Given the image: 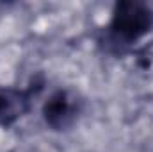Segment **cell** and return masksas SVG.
Returning <instances> with one entry per match:
<instances>
[{"mask_svg": "<svg viewBox=\"0 0 153 152\" xmlns=\"http://www.w3.org/2000/svg\"><path fill=\"white\" fill-rule=\"evenodd\" d=\"M76 113H78V99L66 90L53 93L43 108V116L46 123L53 129L70 127L76 118Z\"/></svg>", "mask_w": 153, "mask_h": 152, "instance_id": "2", "label": "cell"}, {"mask_svg": "<svg viewBox=\"0 0 153 152\" xmlns=\"http://www.w3.org/2000/svg\"><path fill=\"white\" fill-rule=\"evenodd\" d=\"M153 14L141 2H119L112 14V31L125 41L141 38L152 29Z\"/></svg>", "mask_w": 153, "mask_h": 152, "instance_id": "1", "label": "cell"}, {"mask_svg": "<svg viewBox=\"0 0 153 152\" xmlns=\"http://www.w3.org/2000/svg\"><path fill=\"white\" fill-rule=\"evenodd\" d=\"M30 91L0 90V125L14 123L29 109Z\"/></svg>", "mask_w": 153, "mask_h": 152, "instance_id": "3", "label": "cell"}]
</instances>
